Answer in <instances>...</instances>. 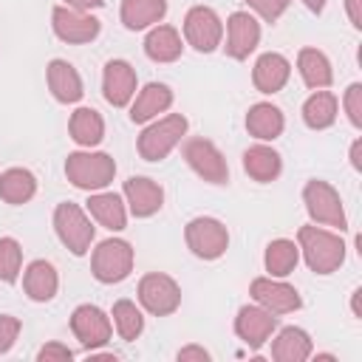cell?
<instances>
[{
    "instance_id": "obj_1",
    "label": "cell",
    "mask_w": 362,
    "mask_h": 362,
    "mask_svg": "<svg viewBox=\"0 0 362 362\" xmlns=\"http://www.w3.org/2000/svg\"><path fill=\"white\" fill-rule=\"evenodd\" d=\"M297 240H300V249L305 255L308 269L317 274H331L345 260V243L334 232H325L317 226H300Z\"/></svg>"
},
{
    "instance_id": "obj_2",
    "label": "cell",
    "mask_w": 362,
    "mask_h": 362,
    "mask_svg": "<svg viewBox=\"0 0 362 362\" xmlns=\"http://www.w3.org/2000/svg\"><path fill=\"white\" fill-rule=\"evenodd\" d=\"M65 175L79 189H102L116 175V161L107 153H71L65 161Z\"/></svg>"
},
{
    "instance_id": "obj_3",
    "label": "cell",
    "mask_w": 362,
    "mask_h": 362,
    "mask_svg": "<svg viewBox=\"0 0 362 362\" xmlns=\"http://www.w3.org/2000/svg\"><path fill=\"white\" fill-rule=\"evenodd\" d=\"M184 133H187V119L181 113H170L139 136V156L144 161H161L181 141Z\"/></svg>"
},
{
    "instance_id": "obj_4",
    "label": "cell",
    "mask_w": 362,
    "mask_h": 362,
    "mask_svg": "<svg viewBox=\"0 0 362 362\" xmlns=\"http://www.w3.org/2000/svg\"><path fill=\"white\" fill-rule=\"evenodd\" d=\"M93 277L99 283H119L130 274L133 269V249L127 240H102L96 249H93Z\"/></svg>"
},
{
    "instance_id": "obj_5",
    "label": "cell",
    "mask_w": 362,
    "mask_h": 362,
    "mask_svg": "<svg viewBox=\"0 0 362 362\" xmlns=\"http://www.w3.org/2000/svg\"><path fill=\"white\" fill-rule=\"evenodd\" d=\"M303 201H305L308 215H311L317 223L337 226L339 232L348 226L342 201H339V195H337V189H334L331 184H325V181H308L305 189H303Z\"/></svg>"
},
{
    "instance_id": "obj_6",
    "label": "cell",
    "mask_w": 362,
    "mask_h": 362,
    "mask_svg": "<svg viewBox=\"0 0 362 362\" xmlns=\"http://www.w3.org/2000/svg\"><path fill=\"white\" fill-rule=\"evenodd\" d=\"M54 226H57V235L59 240L74 252V255H85L90 249V240H93V226L90 221L85 218V212L65 201L54 209Z\"/></svg>"
},
{
    "instance_id": "obj_7",
    "label": "cell",
    "mask_w": 362,
    "mask_h": 362,
    "mask_svg": "<svg viewBox=\"0 0 362 362\" xmlns=\"http://www.w3.org/2000/svg\"><path fill=\"white\" fill-rule=\"evenodd\" d=\"M187 246L204 257V260H215L226 252L229 246V232L221 221L215 218H192L187 223Z\"/></svg>"
},
{
    "instance_id": "obj_8",
    "label": "cell",
    "mask_w": 362,
    "mask_h": 362,
    "mask_svg": "<svg viewBox=\"0 0 362 362\" xmlns=\"http://www.w3.org/2000/svg\"><path fill=\"white\" fill-rule=\"evenodd\" d=\"M139 300H141V305H144L150 314L167 317V314H173V311L178 308V303H181V288H178V283H175L173 277L153 272V274L141 277V283H139Z\"/></svg>"
},
{
    "instance_id": "obj_9",
    "label": "cell",
    "mask_w": 362,
    "mask_h": 362,
    "mask_svg": "<svg viewBox=\"0 0 362 362\" xmlns=\"http://www.w3.org/2000/svg\"><path fill=\"white\" fill-rule=\"evenodd\" d=\"M184 158L189 161V167L209 184H226L229 181V167L226 158L221 156V150L206 141V139H189L184 144Z\"/></svg>"
},
{
    "instance_id": "obj_10",
    "label": "cell",
    "mask_w": 362,
    "mask_h": 362,
    "mask_svg": "<svg viewBox=\"0 0 362 362\" xmlns=\"http://www.w3.org/2000/svg\"><path fill=\"white\" fill-rule=\"evenodd\" d=\"M184 34H187V42H189L195 51L209 54V51H215V48L221 45L223 28H221V20H218V14H215L212 8L195 6V8H189L187 17H184Z\"/></svg>"
},
{
    "instance_id": "obj_11",
    "label": "cell",
    "mask_w": 362,
    "mask_h": 362,
    "mask_svg": "<svg viewBox=\"0 0 362 362\" xmlns=\"http://www.w3.org/2000/svg\"><path fill=\"white\" fill-rule=\"evenodd\" d=\"M71 331L76 334L82 348L93 351V348H99V345H105L110 339V320L96 305H79L74 311V317H71Z\"/></svg>"
},
{
    "instance_id": "obj_12",
    "label": "cell",
    "mask_w": 362,
    "mask_h": 362,
    "mask_svg": "<svg viewBox=\"0 0 362 362\" xmlns=\"http://www.w3.org/2000/svg\"><path fill=\"white\" fill-rule=\"evenodd\" d=\"M54 31L65 42H90L99 34V20L85 11L57 6L54 8Z\"/></svg>"
},
{
    "instance_id": "obj_13",
    "label": "cell",
    "mask_w": 362,
    "mask_h": 362,
    "mask_svg": "<svg viewBox=\"0 0 362 362\" xmlns=\"http://www.w3.org/2000/svg\"><path fill=\"white\" fill-rule=\"evenodd\" d=\"M252 297L266 308V311H272V314H288V311H297L300 308V294L291 288V286H286V283H277V280H272V277H257V280H252Z\"/></svg>"
},
{
    "instance_id": "obj_14",
    "label": "cell",
    "mask_w": 362,
    "mask_h": 362,
    "mask_svg": "<svg viewBox=\"0 0 362 362\" xmlns=\"http://www.w3.org/2000/svg\"><path fill=\"white\" fill-rule=\"evenodd\" d=\"M260 40V25L249 11H235L226 28V54L232 59H246Z\"/></svg>"
},
{
    "instance_id": "obj_15",
    "label": "cell",
    "mask_w": 362,
    "mask_h": 362,
    "mask_svg": "<svg viewBox=\"0 0 362 362\" xmlns=\"http://www.w3.org/2000/svg\"><path fill=\"white\" fill-rule=\"evenodd\" d=\"M277 328V317H272V311L266 308H257V305H243L238 311V320H235V331L238 337L249 345V348H260L272 331Z\"/></svg>"
},
{
    "instance_id": "obj_16",
    "label": "cell",
    "mask_w": 362,
    "mask_h": 362,
    "mask_svg": "<svg viewBox=\"0 0 362 362\" xmlns=\"http://www.w3.org/2000/svg\"><path fill=\"white\" fill-rule=\"evenodd\" d=\"M124 198L130 204V212L136 218H150L161 209V201H164V189L153 181V178H144V175H133L124 181Z\"/></svg>"
},
{
    "instance_id": "obj_17",
    "label": "cell",
    "mask_w": 362,
    "mask_h": 362,
    "mask_svg": "<svg viewBox=\"0 0 362 362\" xmlns=\"http://www.w3.org/2000/svg\"><path fill=\"white\" fill-rule=\"evenodd\" d=\"M102 88H105V99L113 107H124L136 93V71L124 59H110L105 65Z\"/></svg>"
},
{
    "instance_id": "obj_18",
    "label": "cell",
    "mask_w": 362,
    "mask_h": 362,
    "mask_svg": "<svg viewBox=\"0 0 362 362\" xmlns=\"http://www.w3.org/2000/svg\"><path fill=\"white\" fill-rule=\"evenodd\" d=\"M288 74H291V65L286 57L280 54H263L257 62H255V88L260 93H277L286 82H288Z\"/></svg>"
},
{
    "instance_id": "obj_19",
    "label": "cell",
    "mask_w": 362,
    "mask_h": 362,
    "mask_svg": "<svg viewBox=\"0 0 362 362\" xmlns=\"http://www.w3.org/2000/svg\"><path fill=\"white\" fill-rule=\"evenodd\" d=\"M170 105H173V90H170L167 85H161V82H150V85L136 96V102H133V107H130V122H136V124L150 122L153 116L164 113Z\"/></svg>"
},
{
    "instance_id": "obj_20",
    "label": "cell",
    "mask_w": 362,
    "mask_h": 362,
    "mask_svg": "<svg viewBox=\"0 0 362 362\" xmlns=\"http://www.w3.org/2000/svg\"><path fill=\"white\" fill-rule=\"evenodd\" d=\"M48 88L54 93V99L59 102H76L82 96V79L76 74V68L65 59H54L48 65Z\"/></svg>"
},
{
    "instance_id": "obj_21",
    "label": "cell",
    "mask_w": 362,
    "mask_h": 362,
    "mask_svg": "<svg viewBox=\"0 0 362 362\" xmlns=\"http://www.w3.org/2000/svg\"><path fill=\"white\" fill-rule=\"evenodd\" d=\"M246 130L255 136V139H277L283 133V113L280 107L269 105V102H260V105H252L249 113H246Z\"/></svg>"
},
{
    "instance_id": "obj_22",
    "label": "cell",
    "mask_w": 362,
    "mask_h": 362,
    "mask_svg": "<svg viewBox=\"0 0 362 362\" xmlns=\"http://www.w3.org/2000/svg\"><path fill=\"white\" fill-rule=\"evenodd\" d=\"M23 286H25V294H28L31 300L48 303V300L57 294L59 280H57V272H54V266H51L48 260H34V263L28 266L25 277H23Z\"/></svg>"
},
{
    "instance_id": "obj_23",
    "label": "cell",
    "mask_w": 362,
    "mask_h": 362,
    "mask_svg": "<svg viewBox=\"0 0 362 362\" xmlns=\"http://www.w3.org/2000/svg\"><path fill=\"white\" fill-rule=\"evenodd\" d=\"M272 356L277 362H303V359H308L311 356V339H308V334L303 328H294V325L283 328L277 334L274 345H272Z\"/></svg>"
},
{
    "instance_id": "obj_24",
    "label": "cell",
    "mask_w": 362,
    "mask_h": 362,
    "mask_svg": "<svg viewBox=\"0 0 362 362\" xmlns=\"http://www.w3.org/2000/svg\"><path fill=\"white\" fill-rule=\"evenodd\" d=\"M167 14V0H124L122 3V23L130 31L147 28Z\"/></svg>"
},
{
    "instance_id": "obj_25",
    "label": "cell",
    "mask_w": 362,
    "mask_h": 362,
    "mask_svg": "<svg viewBox=\"0 0 362 362\" xmlns=\"http://www.w3.org/2000/svg\"><path fill=\"white\" fill-rule=\"evenodd\" d=\"M144 51L153 62H173V59L181 57V37L173 25H158L147 34Z\"/></svg>"
},
{
    "instance_id": "obj_26",
    "label": "cell",
    "mask_w": 362,
    "mask_h": 362,
    "mask_svg": "<svg viewBox=\"0 0 362 362\" xmlns=\"http://www.w3.org/2000/svg\"><path fill=\"white\" fill-rule=\"evenodd\" d=\"M243 170H246L255 181H260V184L274 181V178L280 175V156H277L272 147H263V144L249 147V150L243 153Z\"/></svg>"
},
{
    "instance_id": "obj_27",
    "label": "cell",
    "mask_w": 362,
    "mask_h": 362,
    "mask_svg": "<svg viewBox=\"0 0 362 362\" xmlns=\"http://www.w3.org/2000/svg\"><path fill=\"white\" fill-rule=\"evenodd\" d=\"M88 209H90V215H93L105 229H110V232L124 229L127 215H124V204H122V198H119V195H113V192L90 195Z\"/></svg>"
},
{
    "instance_id": "obj_28",
    "label": "cell",
    "mask_w": 362,
    "mask_h": 362,
    "mask_svg": "<svg viewBox=\"0 0 362 362\" xmlns=\"http://www.w3.org/2000/svg\"><path fill=\"white\" fill-rule=\"evenodd\" d=\"M34 192H37V178L28 170L11 167L0 175V198L6 204H25Z\"/></svg>"
},
{
    "instance_id": "obj_29",
    "label": "cell",
    "mask_w": 362,
    "mask_h": 362,
    "mask_svg": "<svg viewBox=\"0 0 362 362\" xmlns=\"http://www.w3.org/2000/svg\"><path fill=\"white\" fill-rule=\"evenodd\" d=\"M68 127H71L74 141L82 144V147H93V144H99L102 136H105V122H102V116H99L93 107H79V110H74Z\"/></svg>"
},
{
    "instance_id": "obj_30",
    "label": "cell",
    "mask_w": 362,
    "mask_h": 362,
    "mask_svg": "<svg viewBox=\"0 0 362 362\" xmlns=\"http://www.w3.org/2000/svg\"><path fill=\"white\" fill-rule=\"evenodd\" d=\"M297 68H300V76H303V82L308 88H328L331 79H334L325 54L317 51V48H303L300 59H297Z\"/></svg>"
},
{
    "instance_id": "obj_31",
    "label": "cell",
    "mask_w": 362,
    "mask_h": 362,
    "mask_svg": "<svg viewBox=\"0 0 362 362\" xmlns=\"http://www.w3.org/2000/svg\"><path fill=\"white\" fill-rule=\"evenodd\" d=\"M303 119L311 130H325L337 119V96L328 90H317L314 96L305 99L303 105Z\"/></svg>"
},
{
    "instance_id": "obj_32",
    "label": "cell",
    "mask_w": 362,
    "mask_h": 362,
    "mask_svg": "<svg viewBox=\"0 0 362 362\" xmlns=\"http://www.w3.org/2000/svg\"><path fill=\"white\" fill-rule=\"evenodd\" d=\"M294 266H297V246L291 240L280 238L266 246V269L272 272V277H286L294 272Z\"/></svg>"
},
{
    "instance_id": "obj_33",
    "label": "cell",
    "mask_w": 362,
    "mask_h": 362,
    "mask_svg": "<svg viewBox=\"0 0 362 362\" xmlns=\"http://www.w3.org/2000/svg\"><path fill=\"white\" fill-rule=\"evenodd\" d=\"M113 322H116V331H119V337L124 342L136 339L141 334V328H144V317L136 308V303H130V300H119L113 305Z\"/></svg>"
},
{
    "instance_id": "obj_34",
    "label": "cell",
    "mask_w": 362,
    "mask_h": 362,
    "mask_svg": "<svg viewBox=\"0 0 362 362\" xmlns=\"http://www.w3.org/2000/svg\"><path fill=\"white\" fill-rule=\"evenodd\" d=\"M20 263H23V249L14 238H3L0 240V280L3 283H14L20 274Z\"/></svg>"
},
{
    "instance_id": "obj_35",
    "label": "cell",
    "mask_w": 362,
    "mask_h": 362,
    "mask_svg": "<svg viewBox=\"0 0 362 362\" xmlns=\"http://www.w3.org/2000/svg\"><path fill=\"white\" fill-rule=\"evenodd\" d=\"M345 110H348V119L354 127H362V85L354 82L348 90H345Z\"/></svg>"
},
{
    "instance_id": "obj_36",
    "label": "cell",
    "mask_w": 362,
    "mask_h": 362,
    "mask_svg": "<svg viewBox=\"0 0 362 362\" xmlns=\"http://www.w3.org/2000/svg\"><path fill=\"white\" fill-rule=\"evenodd\" d=\"M266 23H274L286 8H288V0H246Z\"/></svg>"
},
{
    "instance_id": "obj_37",
    "label": "cell",
    "mask_w": 362,
    "mask_h": 362,
    "mask_svg": "<svg viewBox=\"0 0 362 362\" xmlns=\"http://www.w3.org/2000/svg\"><path fill=\"white\" fill-rule=\"evenodd\" d=\"M20 334V320L11 314H0V354H6Z\"/></svg>"
},
{
    "instance_id": "obj_38",
    "label": "cell",
    "mask_w": 362,
    "mask_h": 362,
    "mask_svg": "<svg viewBox=\"0 0 362 362\" xmlns=\"http://www.w3.org/2000/svg\"><path fill=\"white\" fill-rule=\"evenodd\" d=\"M37 359H40V362H71V359H74V354H71L65 345L51 342V345H45V348L37 354Z\"/></svg>"
},
{
    "instance_id": "obj_39",
    "label": "cell",
    "mask_w": 362,
    "mask_h": 362,
    "mask_svg": "<svg viewBox=\"0 0 362 362\" xmlns=\"http://www.w3.org/2000/svg\"><path fill=\"white\" fill-rule=\"evenodd\" d=\"M189 359H198V362H206V359H209V354H206L204 348H198V345H189V348H181V351H178V362H189Z\"/></svg>"
},
{
    "instance_id": "obj_40",
    "label": "cell",
    "mask_w": 362,
    "mask_h": 362,
    "mask_svg": "<svg viewBox=\"0 0 362 362\" xmlns=\"http://www.w3.org/2000/svg\"><path fill=\"white\" fill-rule=\"evenodd\" d=\"M345 8H348V17L356 28H362V0H345Z\"/></svg>"
},
{
    "instance_id": "obj_41",
    "label": "cell",
    "mask_w": 362,
    "mask_h": 362,
    "mask_svg": "<svg viewBox=\"0 0 362 362\" xmlns=\"http://www.w3.org/2000/svg\"><path fill=\"white\" fill-rule=\"evenodd\" d=\"M71 8H76V11H88V8H99L105 0H65Z\"/></svg>"
},
{
    "instance_id": "obj_42",
    "label": "cell",
    "mask_w": 362,
    "mask_h": 362,
    "mask_svg": "<svg viewBox=\"0 0 362 362\" xmlns=\"http://www.w3.org/2000/svg\"><path fill=\"white\" fill-rule=\"evenodd\" d=\"M359 153H362V141L356 139L354 147H351V164H354V170H362V158H359Z\"/></svg>"
},
{
    "instance_id": "obj_43",
    "label": "cell",
    "mask_w": 362,
    "mask_h": 362,
    "mask_svg": "<svg viewBox=\"0 0 362 362\" xmlns=\"http://www.w3.org/2000/svg\"><path fill=\"white\" fill-rule=\"evenodd\" d=\"M303 3H305L311 11H322V6H325V0H303Z\"/></svg>"
}]
</instances>
